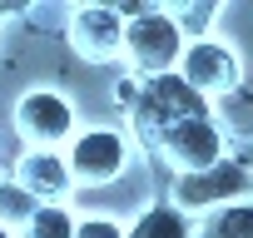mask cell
<instances>
[{"label":"cell","instance_id":"obj_10","mask_svg":"<svg viewBox=\"0 0 253 238\" xmlns=\"http://www.w3.org/2000/svg\"><path fill=\"white\" fill-rule=\"evenodd\" d=\"M75 218H70V208L65 203H40L35 208V218L20 228V238H75Z\"/></svg>","mask_w":253,"mask_h":238},{"label":"cell","instance_id":"obj_16","mask_svg":"<svg viewBox=\"0 0 253 238\" xmlns=\"http://www.w3.org/2000/svg\"><path fill=\"white\" fill-rule=\"evenodd\" d=\"M0 238H15V228H5V223H0Z\"/></svg>","mask_w":253,"mask_h":238},{"label":"cell","instance_id":"obj_1","mask_svg":"<svg viewBox=\"0 0 253 238\" xmlns=\"http://www.w3.org/2000/svg\"><path fill=\"white\" fill-rule=\"evenodd\" d=\"M189 40L179 35V25L169 20V10H134V20L124 25V60L134 65L139 79H159L174 75V65L184 60Z\"/></svg>","mask_w":253,"mask_h":238},{"label":"cell","instance_id":"obj_13","mask_svg":"<svg viewBox=\"0 0 253 238\" xmlns=\"http://www.w3.org/2000/svg\"><path fill=\"white\" fill-rule=\"evenodd\" d=\"M209 238H253V203H228L213 213Z\"/></svg>","mask_w":253,"mask_h":238},{"label":"cell","instance_id":"obj_4","mask_svg":"<svg viewBox=\"0 0 253 238\" xmlns=\"http://www.w3.org/2000/svg\"><path fill=\"white\" fill-rule=\"evenodd\" d=\"M65 159H70L75 184L94 189V184H109V179L124 174V164H129V139H124L119 129H109V124H94V129H80L70 139Z\"/></svg>","mask_w":253,"mask_h":238},{"label":"cell","instance_id":"obj_3","mask_svg":"<svg viewBox=\"0 0 253 238\" xmlns=\"http://www.w3.org/2000/svg\"><path fill=\"white\" fill-rule=\"evenodd\" d=\"M154 149H159L179 174H209V169L223 164L228 139H223V129L213 124V114H199V119H184V124L164 129V134L154 139Z\"/></svg>","mask_w":253,"mask_h":238},{"label":"cell","instance_id":"obj_8","mask_svg":"<svg viewBox=\"0 0 253 238\" xmlns=\"http://www.w3.org/2000/svg\"><path fill=\"white\" fill-rule=\"evenodd\" d=\"M15 184L25 194H35L40 203H55L75 189V174H70V159L60 149H25V159L15 169Z\"/></svg>","mask_w":253,"mask_h":238},{"label":"cell","instance_id":"obj_11","mask_svg":"<svg viewBox=\"0 0 253 238\" xmlns=\"http://www.w3.org/2000/svg\"><path fill=\"white\" fill-rule=\"evenodd\" d=\"M35 208H40V198L35 194H25L20 184H0V223H5V228H25L30 218H35Z\"/></svg>","mask_w":253,"mask_h":238},{"label":"cell","instance_id":"obj_5","mask_svg":"<svg viewBox=\"0 0 253 238\" xmlns=\"http://www.w3.org/2000/svg\"><path fill=\"white\" fill-rule=\"evenodd\" d=\"M179 79H189V84L209 99V94L238 89L243 65H238V55H233L228 45H218V40H194V45L184 50V60H179Z\"/></svg>","mask_w":253,"mask_h":238},{"label":"cell","instance_id":"obj_14","mask_svg":"<svg viewBox=\"0 0 253 238\" xmlns=\"http://www.w3.org/2000/svg\"><path fill=\"white\" fill-rule=\"evenodd\" d=\"M75 238H124V228H119L114 218H84V223L75 228Z\"/></svg>","mask_w":253,"mask_h":238},{"label":"cell","instance_id":"obj_7","mask_svg":"<svg viewBox=\"0 0 253 238\" xmlns=\"http://www.w3.org/2000/svg\"><path fill=\"white\" fill-rule=\"evenodd\" d=\"M253 189V179H248V169L243 164H233V159H223L218 169H209V174H179V184H174V198H179V208H228L233 198H243Z\"/></svg>","mask_w":253,"mask_h":238},{"label":"cell","instance_id":"obj_15","mask_svg":"<svg viewBox=\"0 0 253 238\" xmlns=\"http://www.w3.org/2000/svg\"><path fill=\"white\" fill-rule=\"evenodd\" d=\"M238 164H243V169H248V179H253V154H248V159H238Z\"/></svg>","mask_w":253,"mask_h":238},{"label":"cell","instance_id":"obj_2","mask_svg":"<svg viewBox=\"0 0 253 238\" xmlns=\"http://www.w3.org/2000/svg\"><path fill=\"white\" fill-rule=\"evenodd\" d=\"M15 129L30 149H60L70 144L80 129H75V104L60 94V89H25L20 104H15Z\"/></svg>","mask_w":253,"mask_h":238},{"label":"cell","instance_id":"obj_6","mask_svg":"<svg viewBox=\"0 0 253 238\" xmlns=\"http://www.w3.org/2000/svg\"><path fill=\"white\" fill-rule=\"evenodd\" d=\"M124 25L129 20H124L114 5H80L70 15V40H75V50L84 60L104 65V60L124 55Z\"/></svg>","mask_w":253,"mask_h":238},{"label":"cell","instance_id":"obj_9","mask_svg":"<svg viewBox=\"0 0 253 238\" xmlns=\"http://www.w3.org/2000/svg\"><path fill=\"white\" fill-rule=\"evenodd\" d=\"M124 238H194V223L184 218L179 203H154L124 228Z\"/></svg>","mask_w":253,"mask_h":238},{"label":"cell","instance_id":"obj_12","mask_svg":"<svg viewBox=\"0 0 253 238\" xmlns=\"http://www.w3.org/2000/svg\"><path fill=\"white\" fill-rule=\"evenodd\" d=\"M218 15H223L218 5H174V10H169V20L179 25L184 40H189V35H194V40H209V30H213Z\"/></svg>","mask_w":253,"mask_h":238}]
</instances>
